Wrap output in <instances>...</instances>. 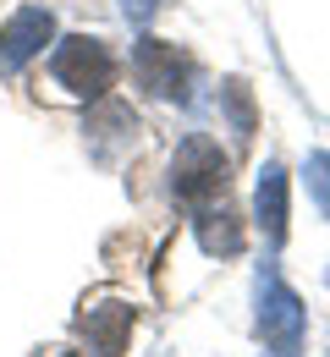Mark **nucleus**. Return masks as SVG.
<instances>
[{"instance_id":"1","label":"nucleus","mask_w":330,"mask_h":357,"mask_svg":"<svg viewBox=\"0 0 330 357\" xmlns=\"http://www.w3.org/2000/svg\"><path fill=\"white\" fill-rule=\"evenodd\" d=\"M226 181H232V165H226L220 143L188 137V143L177 149V160H171V198H177L182 209H209V204L226 192Z\"/></svg>"},{"instance_id":"2","label":"nucleus","mask_w":330,"mask_h":357,"mask_svg":"<svg viewBox=\"0 0 330 357\" xmlns=\"http://www.w3.org/2000/svg\"><path fill=\"white\" fill-rule=\"evenodd\" d=\"M50 72H55V83H61L66 93L99 99V93H110V83H116V55H110V45H105V39L72 33V39H61V45H55Z\"/></svg>"},{"instance_id":"3","label":"nucleus","mask_w":330,"mask_h":357,"mask_svg":"<svg viewBox=\"0 0 330 357\" xmlns=\"http://www.w3.org/2000/svg\"><path fill=\"white\" fill-rule=\"evenodd\" d=\"M259 335L281 357H292L303 347V303H297V291L286 286L276 269L259 275Z\"/></svg>"},{"instance_id":"4","label":"nucleus","mask_w":330,"mask_h":357,"mask_svg":"<svg viewBox=\"0 0 330 357\" xmlns=\"http://www.w3.org/2000/svg\"><path fill=\"white\" fill-rule=\"evenodd\" d=\"M133 72H138L143 89L160 93V99H188L193 77H198L193 55H182V50L165 45V39H143V45L133 50Z\"/></svg>"},{"instance_id":"5","label":"nucleus","mask_w":330,"mask_h":357,"mask_svg":"<svg viewBox=\"0 0 330 357\" xmlns=\"http://www.w3.org/2000/svg\"><path fill=\"white\" fill-rule=\"evenodd\" d=\"M50 39H55V17H50L45 6H22V11L0 28V72H6V77L22 72Z\"/></svg>"},{"instance_id":"6","label":"nucleus","mask_w":330,"mask_h":357,"mask_svg":"<svg viewBox=\"0 0 330 357\" xmlns=\"http://www.w3.org/2000/svg\"><path fill=\"white\" fill-rule=\"evenodd\" d=\"M77 330H83V347H89L83 357H121L127 335H133V308L127 303H94V308H83Z\"/></svg>"},{"instance_id":"7","label":"nucleus","mask_w":330,"mask_h":357,"mask_svg":"<svg viewBox=\"0 0 330 357\" xmlns=\"http://www.w3.org/2000/svg\"><path fill=\"white\" fill-rule=\"evenodd\" d=\"M253 209H259V225H264L270 248H281V242H286V171H281V165H264V171H259Z\"/></svg>"},{"instance_id":"8","label":"nucleus","mask_w":330,"mask_h":357,"mask_svg":"<svg viewBox=\"0 0 330 357\" xmlns=\"http://www.w3.org/2000/svg\"><path fill=\"white\" fill-rule=\"evenodd\" d=\"M198 248L209 253V259H232V253H242V225H237V215L220 204H209V209H198Z\"/></svg>"},{"instance_id":"9","label":"nucleus","mask_w":330,"mask_h":357,"mask_svg":"<svg viewBox=\"0 0 330 357\" xmlns=\"http://www.w3.org/2000/svg\"><path fill=\"white\" fill-rule=\"evenodd\" d=\"M220 105H226V116H232V132L237 137H253V121H259V116H253V93H248V83H226V89H220Z\"/></svg>"},{"instance_id":"10","label":"nucleus","mask_w":330,"mask_h":357,"mask_svg":"<svg viewBox=\"0 0 330 357\" xmlns=\"http://www.w3.org/2000/svg\"><path fill=\"white\" fill-rule=\"evenodd\" d=\"M303 176H308V192H314V204H320V215L330 220V154H308V165H303Z\"/></svg>"},{"instance_id":"11","label":"nucleus","mask_w":330,"mask_h":357,"mask_svg":"<svg viewBox=\"0 0 330 357\" xmlns=\"http://www.w3.org/2000/svg\"><path fill=\"white\" fill-rule=\"evenodd\" d=\"M121 6H127V22H138V28H143V22H149L165 0H121Z\"/></svg>"}]
</instances>
